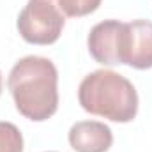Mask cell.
I'll return each instance as SVG.
<instances>
[{
    "mask_svg": "<svg viewBox=\"0 0 152 152\" xmlns=\"http://www.w3.org/2000/svg\"><path fill=\"white\" fill-rule=\"evenodd\" d=\"M57 2H58L62 14L71 16V18L87 16L97 11V7L101 5V0H57Z\"/></svg>",
    "mask_w": 152,
    "mask_h": 152,
    "instance_id": "cell-8",
    "label": "cell"
},
{
    "mask_svg": "<svg viewBox=\"0 0 152 152\" xmlns=\"http://www.w3.org/2000/svg\"><path fill=\"white\" fill-rule=\"evenodd\" d=\"M58 73L55 64L37 55L20 58L9 73L7 87L18 112L34 120H48L58 108Z\"/></svg>",
    "mask_w": 152,
    "mask_h": 152,
    "instance_id": "cell-1",
    "label": "cell"
},
{
    "mask_svg": "<svg viewBox=\"0 0 152 152\" xmlns=\"http://www.w3.org/2000/svg\"><path fill=\"white\" fill-rule=\"evenodd\" d=\"M0 94H2V73H0Z\"/></svg>",
    "mask_w": 152,
    "mask_h": 152,
    "instance_id": "cell-9",
    "label": "cell"
},
{
    "mask_svg": "<svg viewBox=\"0 0 152 152\" xmlns=\"http://www.w3.org/2000/svg\"><path fill=\"white\" fill-rule=\"evenodd\" d=\"M0 152H23V136L11 122H0Z\"/></svg>",
    "mask_w": 152,
    "mask_h": 152,
    "instance_id": "cell-7",
    "label": "cell"
},
{
    "mask_svg": "<svg viewBox=\"0 0 152 152\" xmlns=\"http://www.w3.org/2000/svg\"><path fill=\"white\" fill-rule=\"evenodd\" d=\"M69 143L76 152H106L113 143V134L103 122L80 120L69 129Z\"/></svg>",
    "mask_w": 152,
    "mask_h": 152,
    "instance_id": "cell-6",
    "label": "cell"
},
{
    "mask_svg": "<svg viewBox=\"0 0 152 152\" xmlns=\"http://www.w3.org/2000/svg\"><path fill=\"white\" fill-rule=\"evenodd\" d=\"M78 101L85 112L120 124L131 122L138 113L134 85L126 76L108 69H97L81 80Z\"/></svg>",
    "mask_w": 152,
    "mask_h": 152,
    "instance_id": "cell-2",
    "label": "cell"
},
{
    "mask_svg": "<svg viewBox=\"0 0 152 152\" xmlns=\"http://www.w3.org/2000/svg\"><path fill=\"white\" fill-rule=\"evenodd\" d=\"M124 23L118 20H106L92 27L88 34V51L92 58L104 66H117L118 60V48H120V34Z\"/></svg>",
    "mask_w": 152,
    "mask_h": 152,
    "instance_id": "cell-5",
    "label": "cell"
},
{
    "mask_svg": "<svg viewBox=\"0 0 152 152\" xmlns=\"http://www.w3.org/2000/svg\"><path fill=\"white\" fill-rule=\"evenodd\" d=\"M120 64L134 69L152 67V21L133 20L124 23L118 48Z\"/></svg>",
    "mask_w": 152,
    "mask_h": 152,
    "instance_id": "cell-4",
    "label": "cell"
},
{
    "mask_svg": "<svg viewBox=\"0 0 152 152\" xmlns=\"http://www.w3.org/2000/svg\"><path fill=\"white\" fill-rule=\"evenodd\" d=\"M64 25L66 16L57 0H28L16 21L20 36L30 44H53Z\"/></svg>",
    "mask_w": 152,
    "mask_h": 152,
    "instance_id": "cell-3",
    "label": "cell"
}]
</instances>
